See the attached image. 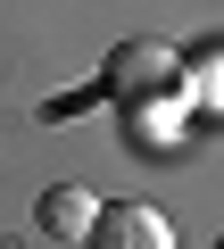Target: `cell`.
<instances>
[{
    "mask_svg": "<svg viewBox=\"0 0 224 249\" xmlns=\"http://www.w3.org/2000/svg\"><path fill=\"white\" fill-rule=\"evenodd\" d=\"M83 249H174V224L150 208V199H108L83 232Z\"/></svg>",
    "mask_w": 224,
    "mask_h": 249,
    "instance_id": "1",
    "label": "cell"
},
{
    "mask_svg": "<svg viewBox=\"0 0 224 249\" xmlns=\"http://www.w3.org/2000/svg\"><path fill=\"white\" fill-rule=\"evenodd\" d=\"M174 50L166 42H117V58H108V91H117V100H150L158 83H174Z\"/></svg>",
    "mask_w": 224,
    "mask_h": 249,
    "instance_id": "2",
    "label": "cell"
},
{
    "mask_svg": "<svg viewBox=\"0 0 224 249\" xmlns=\"http://www.w3.org/2000/svg\"><path fill=\"white\" fill-rule=\"evenodd\" d=\"M34 216H42V232H50V241H83V232H91V216H100V199H91L83 183H50Z\"/></svg>",
    "mask_w": 224,
    "mask_h": 249,
    "instance_id": "3",
    "label": "cell"
},
{
    "mask_svg": "<svg viewBox=\"0 0 224 249\" xmlns=\"http://www.w3.org/2000/svg\"><path fill=\"white\" fill-rule=\"evenodd\" d=\"M216 249H224V232H216Z\"/></svg>",
    "mask_w": 224,
    "mask_h": 249,
    "instance_id": "4",
    "label": "cell"
}]
</instances>
